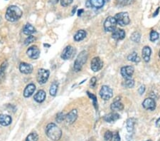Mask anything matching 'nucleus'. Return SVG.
<instances>
[{
    "label": "nucleus",
    "mask_w": 160,
    "mask_h": 141,
    "mask_svg": "<svg viewBox=\"0 0 160 141\" xmlns=\"http://www.w3.org/2000/svg\"><path fill=\"white\" fill-rule=\"evenodd\" d=\"M114 17H115L116 22H117V24L122 26H126V25L129 24L130 22L129 14H128L127 12L118 13L116 14Z\"/></svg>",
    "instance_id": "4"
},
{
    "label": "nucleus",
    "mask_w": 160,
    "mask_h": 141,
    "mask_svg": "<svg viewBox=\"0 0 160 141\" xmlns=\"http://www.w3.org/2000/svg\"><path fill=\"white\" fill-rule=\"evenodd\" d=\"M96 82H97V79H96L95 77H93V78L90 79V86H91V88H95V86L96 85Z\"/></svg>",
    "instance_id": "37"
},
{
    "label": "nucleus",
    "mask_w": 160,
    "mask_h": 141,
    "mask_svg": "<svg viewBox=\"0 0 160 141\" xmlns=\"http://www.w3.org/2000/svg\"><path fill=\"white\" fill-rule=\"evenodd\" d=\"M117 22L113 17H108L106 18V21L104 22V29L106 31H113L116 29L117 26Z\"/></svg>",
    "instance_id": "6"
},
{
    "label": "nucleus",
    "mask_w": 160,
    "mask_h": 141,
    "mask_svg": "<svg viewBox=\"0 0 160 141\" xmlns=\"http://www.w3.org/2000/svg\"><path fill=\"white\" fill-rule=\"evenodd\" d=\"M136 120L133 118H129L127 120V123H126V128L127 131L129 132V133H132L134 130V124H135Z\"/></svg>",
    "instance_id": "24"
},
{
    "label": "nucleus",
    "mask_w": 160,
    "mask_h": 141,
    "mask_svg": "<svg viewBox=\"0 0 160 141\" xmlns=\"http://www.w3.org/2000/svg\"><path fill=\"white\" fill-rule=\"evenodd\" d=\"M113 134L111 131H107L106 132V133H105L104 135L105 140L106 141H110L112 140V139H113Z\"/></svg>",
    "instance_id": "34"
},
{
    "label": "nucleus",
    "mask_w": 160,
    "mask_h": 141,
    "mask_svg": "<svg viewBox=\"0 0 160 141\" xmlns=\"http://www.w3.org/2000/svg\"><path fill=\"white\" fill-rule=\"evenodd\" d=\"M36 90V86L34 83H30L25 88L24 91V96L25 98H29L34 94Z\"/></svg>",
    "instance_id": "16"
},
{
    "label": "nucleus",
    "mask_w": 160,
    "mask_h": 141,
    "mask_svg": "<svg viewBox=\"0 0 160 141\" xmlns=\"http://www.w3.org/2000/svg\"><path fill=\"white\" fill-rule=\"evenodd\" d=\"M38 139V135L36 133H31L27 136L25 141H37Z\"/></svg>",
    "instance_id": "31"
},
{
    "label": "nucleus",
    "mask_w": 160,
    "mask_h": 141,
    "mask_svg": "<svg viewBox=\"0 0 160 141\" xmlns=\"http://www.w3.org/2000/svg\"><path fill=\"white\" fill-rule=\"evenodd\" d=\"M100 96L102 99L105 100V101H107V100L110 99L113 95V91L111 88H110L107 86H102L101 89L100 91Z\"/></svg>",
    "instance_id": "7"
},
{
    "label": "nucleus",
    "mask_w": 160,
    "mask_h": 141,
    "mask_svg": "<svg viewBox=\"0 0 160 141\" xmlns=\"http://www.w3.org/2000/svg\"><path fill=\"white\" fill-rule=\"evenodd\" d=\"M104 1H105V2H109L110 0H104Z\"/></svg>",
    "instance_id": "49"
},
{
    "label": "nucleus",
    "mask_w": 160,
    "mask_h": 141,
    "mask_svg": "<svg viewBox=\"0 0 160 141\" xmlns=\"http://www.w3.org/2000/svg\"><path fill=\"white\" fill-rule=\"evenodd\" d=\"M78 118V111L76 109H74L71 111H70L67 115H66L65 120L68 124H73L76 120Z\"/></svg>",
    "instance_id": "13"
},
{
    "label": "nucleus",
    "mask_w": 160,
    "mask_h": 141,
    "mask_svg": "<svg viewBox=\"0 0 160 141\" xmlns=\"http://www.w3.org/2000/svg\"><path fill=\"white\" fill-rule=\"evenodd\" d=\"M26 54L30 58L37 59L40 56V50L36 46H32L27 49Z\"/></svg>",
    "instance_id": "10"
},
{
    "label": "nucleus",
    "mask_w": 160,
    "mask_h": 141,
    "mask_svg": "<svg viewBox=\"0 0 160 141\" xmlns=\"http://www.w3.org/2000/svg\"><path fill=\"white\" fill-rule=\"evenodd\" d=\"M158 38H159L158 32H157L156 31H153V30L151 31L150 35V41H152V42H155V41L158 39Z\"/></svg>",
    "instance_id": "32"
},
{
    "label": "nucleus",
    "mask_w": 160,
    "mask_h": 141,
    "mask_svg": "<svg viewBox=\"0 0 160 141\" xmlns=\"http://www.w3.org/2000/svg\"><path fill=\"white\" fill-rule=\"evenodd\" d=\"M151 54H152V50H151L149 46H145L142 51V58L145 62H149Z\"/></svg>",
    "instance_id": "19"
},
{
    "label": "nucleus",
    "mask_w": 160,
    "mask_h": 141,
    "mask_svg": "<svg viewBox=\"0 0 160 141\" xmlns=\"http://www.w3.org/2000/svg\"><path fill=\"white\" fill-rule=\"evenodd\" d=\"M120 115L117 113H109L106 115L104 116V120L105 121H106L107 123H113L118 120L119 118H120Z\"/></svg>",
    "instance_id": "18"
},
{
    "label": "nucleus",
    "mask_w": 160,
    "mask_h": 141,
    "mask_svg": "<svg viewBox=\"0 0 160 141\" xmlns=\"http://www.w3.org/2000/svg\"><path fill=\"white\" fill-rule=\"evenodd\" d=\"M66 114L63 112H61V113H58V114L56 115V120L58 123H61L63 121V120H65L66 118Z\"/></svg>",
    "instance_id": "33"
},
{
    "label": "nucleus",
    "mask_w": 160,
    "mask_h": 141,
    "mask_svg": "<svg viewBox=\"0 0 160 141\" xmlns=\"http://www.w3.org/2000/svg\"><path fill=\"white\" fill-rule=\"evenodd\" d=\"M35 41H36V38L34 37V36L29 35L28 37H27L26 39H25L24 44L25 45H29V44H31V43L35 42Z\"/></svg>",
    "instance_id": "35"
},
{
    "label": "nucleus",
    "mask_w": 160,
    "mask_h": 141,
    "mask_svg": "<svg viewBox=\"0 0 160 141\" xmlns=\"http://www.w3.org/2000/svg\"><path fill=\"white\" fill-rule=\"evenodd\" d=\"M74 49L71 46H66L65 49H63L62 54H61V58H63V60H68V59H70L72 57L73 55H74Z\"/></svg>",
    "instance_id": "12"
},
{
    "label": "nucleus",
    "mask_w": 160,
    "mask_h": 141,
    "mask_svg": "<svg viewBox=\"0 0 160 141\" xmlns=\"http://www.w3.org/2000/svg\"><path fill=\"white\" fill-rule=\"evenodd\" d=\"M91 7L95 9H100L104 6V0H89Z\"/></svg>",
    "instance_id": "22"
},
{
    "label": "nucleus",
    "mask_w": 160,
    "mask_h": 141,
    "mask_svg": "<svg viewBox=\"0 0 160 141\" xmlns=\"http://www.w3.org/2000/svg\"><path fill=\"white\" fill-rule=\"evenodd\" d=\"M159 10H160V7H158V8H157V10H156V12H154V14H153V17H156V16H157V14H158Z\"/></svg>",
    "instance_id": "46"
},
{
    "label": "nucleus",
    "mask_w": 160,
    "mask_h": 141,
    "mask_svg": "<svg viewBox=\"0 0 160 141\" xmlns=\"http://www.w3.org/2000/svg\"><path fill=\"white\" fill-rule=\"evenodd\" d=\"M103 66V62L100 57H94L90 63V68L94 72L99 71Z\"/></svg>",
    "instance_id": "8"
},
{
    "label": "nucleus",
    "mask_w": 160,
    "mask_h": 141,
    "mask_svg": "<svg viewBox=\"0 0 160 141\" xmlns=\"http://www.w3.org/2000/svg\"><path fill=\"white\" fill-rule=\"evenodd\" d=\"M127 59H128V61H132V62H134V63H138L140 61V58H139L138 54L137 52H133V53L130 54V55L127 56Z\"/></svg>",
    "instance_id": "28"
},
{
    "label": "nucleus",
    "mask_w": 160,
    "mask_h": 141,
    "mask_svg": "<svg viewBox=\"0 0 160 141\" xmlns=\"http://www.w3.org/2000/svg\"><path fill=\"white\" fill-rule=\"evenodd\" d=\"M45 132L48 137L54 141L59 140L62 136V131L55 123L48 124Z\"/></svg>",
    "instance_id": "1"
},
{
    "label": "nucleus",
    "mask_w": 160,
    "mask_h": 141,
    "mask_svg": "<svg viewBox=\"0 0 160 141\" xmlns=\"http://www.w3.org/2000/svg\"><path fill=\"white\" fill-rule=\"evenodd\" d=\"M59 1H60V0H50V2H51V3L53 4H56L58 3Z\"/></svg>",
    "instance_id": "43"
},
{
    "label": "nucleus",
    "mask_w": 160,
    "mask_h": 141,
    "mask_svg": "<svg viewBox=\"0 0 160 141\" xmlns=\"http://www.w3.org/2000/svg\"><path fill=\"white\" fill-rule=\"evenodd\" d=\"M116 4L120 6H126V0H116Z\"/></svg>",
    "instance_id": "38"
},
{
    "label": "nucleus",
    "mask_w": 160,
    "mask_h": 141,
    "mask_svg": "<svg viewBox=\"0 0 160 141\" xmlns=\"http://www.w3.org/2000/svg\"><path fill=\"white\" fill-rule=\"evenodd\" d=\"M88 52L86 51H83L78 54L75 59L74 66V69L75 72H78L81 70L83 65L85 64L88 59Z\"/></svg>",
    "instance_id": "3"
},
{
    "label": "nucleus",
    "mask_w": 160,
    "mask_h": 141,
    "mask_svg": "<svg viewBox=\"0 0 160 141\" xmlns=\"http://www.w3.org/2000/svg\"><path fill=\"white\" fill-rule=\"evenodd\" d=\"M134 2V0H126V5H129V4H132Z\"/></svg>",
    "instance_id": "45"
},
{
    "label": "nucleus",
    "mask_w": 160,
    "mask_h": 141,
    "mask_svg": "<svg viewBox=\"0 0 160 141\" xmlns=\"http://www.w3.org/2000/svg\"><path fill=\"white\" fill-rule=\"evenodd\" d=\"M23 12L21 9L15 5L9 6L6 10L5 18L8 22H14L19 20L22 17Z\"/></svg>",
    "instance_id": "2"
},
{
    "label": "nucleus",
    "mask_w": 160,
    "mask_h": 141,
    "mask_svg": "<svg viewBox=\"0 0 160 141\" xmlns=\"http://www.w3.org/2000/svg\"><path fill=\"white\" fill-rule=\"evenodd\" d=\"M46 94V92L43 90H39L34 95V100L37 102V103H42L45 101Z\"/></svg>",
    "instance_id": "20"
},
{
    "label": "nucleus",
    "mask_w": 160,
    "mask_h": 141,
    "mask_svg": "<svg viewBox=\"0 0 160 141\" xmlns=\"http://www.w3.org/2000/svg\"><path fill=\"white\" fill-rule=\"evenodd\" d=\"M58 83L57 81H54V82L52 83L49 89L50 95H52V96H55V95H56L57 91H58Z\"/></svg>",
    "instance_id": "27"
},
{
    "label": "nucleus",
    "mask_w": 160,
    "mask_h": 141,
    "mask_svg": "<svg viewBox=\"0 0 160 141\" xmlns=\"http://www.w3.org/2000/svg\"><path fill=\"white\" fill-rule=\"evenodd\" d=\"M142 106L146 110L154 111L156 108V103H155L154 100L151 98H147L145 99V101L142 103Z\"/></svg>",
    "instance_id": "11"
},
{
    "label": "nucleus",
    "mask_w": 160,
    "mask_h": 141,
    "mask_svg": "<svg viewBox=\"0 0 160 141\" xmlns=\"http://www.w3.org/2000/svg\"><path fill=\"white\" fill-rule=\"evenodd\" d=\"M159 58H160V49H159Z\"/></svg>",
    "instance_id": "50"
},
{
    "label": "nucleus",
    "mask_w": 160,
    "mask_h": 141,
    "mask_svg": "<svg viewBox=\"0 0 160 141\" xmlns=\"http://www.w3.org/2000/svg\"><path fill=\"white\" fill-rule=\"evenodd\" d=\"M12 119L11 116L5 114L0 115V125L3 126H8L11 123Z\"/></svg>",
    "instance_id": "17"
},
{
    "label": "nucleus",
    "mask_w": 160,
    "mask_h": 141,
    "mask_svg": "<svg viewBox=\"0 0 160 141\" xmlns=\"http://www.w3.org/2000/svg\"><path fill=\"white\" fill-rule=\"evenodd\" d=\"M134 80H132V79H125V81L122 83V86H124V87L127 88H132L134 86Z\"/></svg>",
    "instance_id": "29"
},
{
    "label": "nucleus",
    "mask_w": 160,
    "mask_h": 141,
    "mask_svg": "<svg viewBox=\"0 0 160 141\" xmlns=\"http://www.w3.org/2000/svg\"><path fill=\"white\" fill-rule=\"evenodd\" d=\"M50 71L49 70H46L44 69H40L38 70L36 79L38 83L44 84L47 82L48 79L49 78Z\"/></svg>",
    "instance_id": "5"
},
{
    "label": "nucleus",
    "mask_w": 160,
    "mask_h": 141,
    "mask_svg": "<svg viewBox=\"0 0 160 141\" xmlns=\"http://www.w3.org/2000/svg\"><path fill=\"white\" fill-rule=\"evenodd\" d=\"M110 108L112 111H122L124 109V105L121 102L119 101H114L113 103L111 104Z\"/></svg>",
    "instance_id": "23"
},
{
    "label": "nucleus",
    "mask_w": 160,
    "mask_h": 141,
    "mask_svg": "<svg viewBox=\"0 0 160 141\" xmlns=\"http://www.w3.org/2000/svg\"><path fill=\"white\" fill-rule=\"evenodd\" d=\"M86 7H88V8L91 7L90 4V1H89V0H88V1L86 2Z\"/></svg>",
    "instance_id": "44"
},
{
    "label": "nucleus",
    "mask_w": 160,
    "mask_h": 141,
    "mask_svg": "<svg viewBox=\"0 0 160 141\" xmlns=\"http://www.w3.org/2000/svg\"><path fill=\"white\" fill-rule=\"evenodd\" d=\"M113 137H114V141H120V136L119 135L118 132H116V133L114 134Z\"/></svg>",
    "instance_id": "41"
},
{
    "label": "nucleus",
    "mask_w": 160,
    "mask_h": 141,
    "mask_svg": "<svg viewBox=\"0 0 160 141\" xmlns=\"http://www.w3.org/2000/svg\"><path fill=\"white\" fill-rule=\"evenodd\" d=\"M134 69L133 66H123L121 69V75L125 79H132V75L134 74Z\"/></svg>",
    "instance_id": "9"
},
{
    "label": "nucleus",
    "mask_w": 160,
    "mask_h": 141,
    "mask_svg": "<svg viewBox=\"0 0 160 141\" xmlns=\"http://www.w3.org/2000/svg\"><path fill=\"white\" fill-rule=\"evenodd\" d=\"M83 12H84L83 10H79L78 12V16H81Z\"/></svg>",
    "instance_id": "48"
},
{
    "label": "nucleus",
    "mask_w": 160,
    "mask_h": 141,
    "mask_svg": "<svg viewBox=\"0 0 160 141\" xmlns=\"http://www.w3.org/2000/svg\"><path fill=\"white\" fill-rule=\"evenodd\" d=\"M145 86H144V85L141 86L139 88V89H138L139 94H140V95H142L144 93H145Z\"/></svg>",
    "instance_id": "40"
},
{
    "label": "nucleus",
    "mask_w": 160,
    "mask_h": 141,
    "mask_svg": "<svg viewBox=\"0 0 160 141\" xmlns=\"http://www.w3.org/2000/svg\"><path fill=\"white\" fill-rule=\"evenodd\" d=\"M73 1L74 0H61V4L62 6L66 7V6H68L70 4H71Z\"/></svg>",
    "instance_id": "36"
},
{
    "label": "nucleus",
    "mask_w": 160,
    "mask_h": 141,
    "mask_svg": "<svg viewBox=\"0 0 160 141\" xmlns=\"http://www.w3.org/2000/svg\"><path fill=\"white\" fill-rule=\"evenodd\" d=\"M147 141H152L151 140H147Z\"/></svg>",
    "instance_id": "51"
},
{
    "label": "nucleus",
    "mask_w": 160,
    "mask_h": 141,
    "mask_svg": "<svg viewBox=\"0 0 160 141\" xmlns=\"http://www.w3.org/2000/svg\"><path fill=\"white\" fill-rule=\"evenodd\" d=\"M156 126L158 127V128H160V118H158L156 121Z\"/></svg>",
    "instance_id": "42"
},
{
    "label": "nucleus",
    "mask_w": 160,
    "mask_h": 141,
    "mask_svg": "<svg viewBox=\"0 0 160 141\" xmlns=\"http://www.w3.org/2000/svg\"><path fill=\"white\" fill-rule=\"evenodd\" d=\"M35 32H36V29L34 28V26H32V25L30 24H26L24 27V29H23V33H24L25 35L29 36Z\"/></svg>",
    "instance_id": "21"
},
{
    "label": "nucleus",
    "mask_w": 160,
    "mask_h": 141,
    "mask_svg": "<svg viewBox=\"0 0 160 141\" xmlns=\"http://www.w3.org/2000/svg\"><path fill=\"white\" fill-rule=\"evenodd\" d=\"M87 93H88V94L89 96H90V97L91 98V99H93V103H94V106L96 107V103H97V99H96V97L94 95L90 94L89 92H87Z\"/></svg>",
    "instance_id": "39"
},
{
    "label": "nucleus",
    "mask_w": 160,
    "mask_h": 141,
    "mask_svg": "<svg viewBox=\"0 0 160 141\" xmlns=\"http://www.w3.org/2000/svg\"><path fill=\"white\" fill-rule=\"evenodd\" d=\"M8 63L7 61H5L2 63V65L0 66V81H2L4 79L5 76V70L7 68Z\"/></svg>",
    "instance_id": "26"
},
{
    "label": "nucleus",
    "mask_w": 160,
    "mask_h": 141,
    "mask_svg": "<svg viewBox=\"0 0 160 141\" xmlns=\"http://www.w3.org/2000/svg\"><path fill=\"white\" fill-rule=\"evenodd\" d=\"M86 36V32L84 30H79L74 36V40L75 42H80L83 40Z\"/></svg>",
    "instance_id": "25"
},
{
    "label": "nucleus",
    "mask_w": 160,
    "mask_h": 141,
    "mask_svg": "<svg viewBox=\"0 0 160 141\" xmlns=\"http://www.w3.org/2000/svg\"><path fill=\"white\" fill-rule=\"evenodd\" d=\"M140 38H141L140 34L138 32V31H135V32L132 33L131 35V37H130V38H131V40L132 41V42H136V43L139 42V41H140Z\"/></svg>",
    "instance_id": "30"
},
{
    "label": "nucleus",
    "mask_w": 160,
    "mask_h": 141,
    "mask_svg": "<svg viewBox=\"0 0 160 141\" xmlns=\"http://www.w3.org/2000/svg\"><path fill=\"white\" fill-rule=\"evenodd\" d=\"M76 8H77V6H75L74 9H73L72 12H71V15H74V14L75 13V11H76Z\"/></svg>",
    "instance_id": "47"
},
{
    "label": "nucleus",
    "mask_w": 160,
    "mask_h": 141,
    "mask_svg": "<svg viewBox=\"0 0 160 141\" xmlns=\"http://www.w3.org/2000/svg\"><path fill=\"white\" fill-rule=\"evenodd\" d=\"M112 37L115 40H122L125 37V32L123 29H115L112 34Z\"/></svg>",
    "instance_id": "15"
},
{
    "label": "nucleus",
    "mask_w": 160,
    "mask_h": 141,
    "mask_svg": "<svg viewBox=\"0 0 160 141\" xmlns=\"http://www.w3.org/2000/svg\"><path fill=\"white\" fill-rule=\"evenodd\" d=\"M20 72L24 74H30L33 71V66L27 63H21L19 65Z\"/></svg>",
    "instance_id": "14"
}]
</instances>
